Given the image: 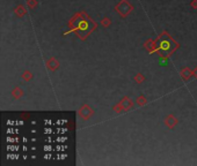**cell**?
Returning <instances> with one entry per match:
<instances>
[{
  "instance_id": "obj_1",
  "label": "cell",
  "mask_w": 197,
  "mask_h": 166,
  "mask_svg": "<svg viewBox=\"0 0 197 166\" xmlns=\"http://www.w3.org/2000/svg\"><path fill=\"white\" fill-rule=\"evenodd\" d=\"M77 29H78V30H81V31H86V30L89 29V23H88L86 20H81V21L78 22Z\"/></svg>"
},
{
  "instance_id": "obj_2",
  "label": "cell",
  "mask_w": 197,
  "mask_h": 166,
  "mask_svg": "<svg viewBox=\"0 0 197 166\" xmlns=\"http://www.w3.org/2000/svg\"><path fill=\"white\" fill-rule=\"evenodd\" d=\"M159 47H160V50H162V51H165V52H169V51H171V43H169L168 40H162V42L160 43Z\"/></svg>"
}]
</instances>
